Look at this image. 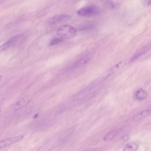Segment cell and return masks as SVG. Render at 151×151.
Returning <instances> with one entry per match:
<instances>
[{"instance_id": "cell-15", "label": "cell", "mask_w": 151, "mask_h": 151, "mask_svg": "<svg viewBox=\"0 0 151 151\" xmlns=\"http://www.w3.org/2000/svg\"><path fill=\"white\" fill-rule=\"evenodd\" d=\"M37 115H37V114H36L34 116V118H36V117H37Z\"/></svg>"}, {"instance_id": "cell-7", "label": "cell", "mask_w": 151, "mask_h": 151, "mask_svg": "<svg viewBox=\"0 0 151 151\" xmlns=\"http://www.w3.org/2000/svg\"><path fill=\"white\" fill-rule=\"evenodd\" d=\"M31 100V97L28 96L24 97L17 101L14 105L13 109L14 110L19 109L24 106Z\"/></svg>"}, {"instance_id": "cell-5", "label": "cell", "mask_w": 151, "mask_h": 151, "mask_svg": "<svg viewBox=\"0 0 151 151\" xmlns=\"http://www.w3.org/2000/svg\"><path fill=\"white\" fill-rule=\"evenodd\" d=\"M71 16L67 15H60L51 17L48 21L49 24H55L66 22L69 20Z\"/></svg>"}, {"instance_id": "cell-13", "label": "cell", "mask_w": 151, "mask_h": 151, "mask_svg": "<svg viewBox=\"0 0 151 151\" xmlns=\"http://www.w3.org/2000/svg\"><path fill=\"white\" fill-rule=\"evenodd\" d=\"M144 4L146 5H150L151 4V0H143Z\"/></svg>"}, {"instance_id": "cell-11", "label": "cell", "mask_w": 151, "mask_h": 151, "mask_svg": "<svg viewBox=\"0 0 151 151\" xmlns=\"http://www.w3.org/2000/svg\"><path fill=\"white\" fill-rule=\"evenodd\" d=\"M118 131H112L105 135L103 138V140L106 141H109L113 139L117 135Z\"/></svg>"}, {"instance_id": "cell-12", "label": "cell", "mask_w": 151, "mask_h": 151, "mask_svg": "<svg viewBox=\"0 0 151 151\" xmlns=\"http://www.w3.org/2000/svg\"><path fill=\"white\" fill-rule=\"evenodd\" d=\"M63 40L62 38H55L52 40L51 41L50 44V45H53L60 43L63 41Z\"/></svg>"}, {"instance_id": "cell-14", "label": "cell", "mask_w": 151, "mask_h": 151, "mask_svg": "<svg viewBox=\"0 0 151 151\" xmlns=\"http://www.w3.org/2000/svg\"><path fill=\"white\" fill-rule=\"evenodd\" d=\"M6 0H0V3H1H1H3V2H4Z\"/></svg>"}, {"instance_id": "cell-4", "label": "cell", "mask_w": 151, "mask_h": 151, "mask_svg": "<svg viewBox=\"0 0 151 151\" xmlns=\"http://www.w3.org/2000/svg\"><path fill=\"white\" fill-rule=\"evenodd\" d=\"M151 48V44L148 43L142 47L137 50L130 59L132 62L147 53Z\"/></svg>"}, {"instance_id": "cell-1", "label": "cell", "mask_w": 151, "mask_h": 151, "mask_svg": "<svg viewBox=\"0 0 151 151\" xmlns=\"http://www.w3.org/2000/svg\"><path fill=\"white\" fill-rule=\"evenodd\" d=\"M76 29L69 25H63L58 29L57 35L63 39H69L74 37L76 34Z\"/></svg>"}, {"instance_id": "cell-10", "label": "cell", "mask_w": 151, "mask_h": 151, "mask_svg": "<svg viewBox=\"0 0 151 151\" xmlns=\"http://www.w3.org/2000/svg\"><path fill=\"white\" fill-rule=\"evenodd\" d=\"M138 145L135 143H130L126 145L124 148L125 151H135L138 149Z\"/></svg>"}, {"instance_id": "cell-9", "label": "cell", "mask_w": 151, "mask_h": 151, "mask_svg": "<svg viewBox=\"0 0 151 151\" xmlns=\"http://www.w3.org/2000/svg\"><path fill=\"white\" fill-rule=\"evenodd\" d=\"M147 96V92L142 88H140L136 92L135 96L138 100H143L146 98Z\"/></svg>"}, {"instance_id": "cell-6", "label": "cell", "mask_w": 151, "mask_h": 151, "mask_svg": "<svg viewBox=\"0 0 151 151\" xmlns=\"http://www.w3.org/2000/svg\"><path fill=\"white\" fill-rule=\"evenodd\" d=\"M23 138V136H19L11 137L1 141L0 143V148L1 149L18 142L22 139Z\"/></svg>"}, {"instance_id": "cell-2", "label": "cell", "mask_w": 151, "mask_h": 151, "mask_svg": "<svg viewBox=\"0 0 151 151\" xmlns=\"http://www.w3.org/2000/svg\"><path fill=\"white\" fill-rule=\"evenodd\" d=\"M100 12V9L98 7L94 5H91L78 10L77 13L81 16L89 17L97 15Z\"/></svg>"}, {"instance_id": "cell-8", "label": "cell", "mask_w": 151, "mask_h": 151, "mask_svg": "<svg viewBox=\"0 0 151 151\" xmlns=\"http://www.w3.org/2000/svg\"><path fill=\"white\" fill-rule=\"evenodd\" d=\"M151 113V109H147L139 111L133 116V119L135 120H139L149 115Z\"/></svg>"}, {"instance_id": "cell-3", "label": "cell", "mask_w": 151, "mask_h": 151, "mask_svg": "<svg viewBox=\"0 0 151 151\" xmlns=\"http://www.w3.org/2000/svg\"><path fill=\"white\" fill-rule=\"evenodd\" d=\"M23 35V34L21 33L12 37L1 46V51L5 50L14 45Z\"/></svg>"}]
</instances>
